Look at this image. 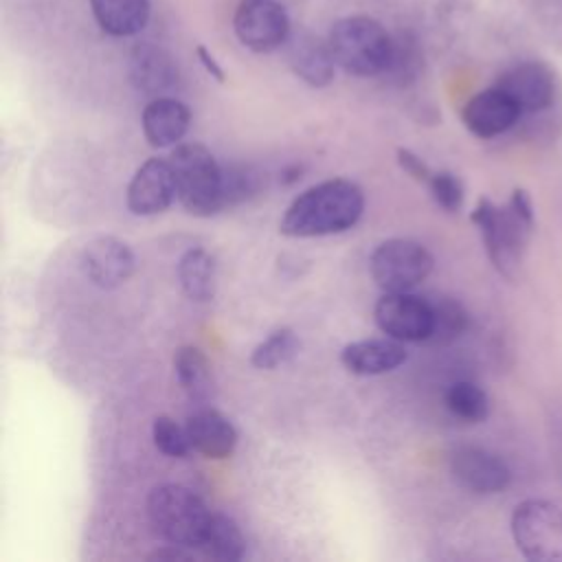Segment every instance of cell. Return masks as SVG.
<instances>
[{
    "instance_id": "ffe728a7",
    "label": "cell",
    "mask_w": 562,
    "mask_h": 562,
    "mask_svg": "<svg viewBox=\"0 0 562 562\" xmlns=\"http://www.w3.org/2000/svg\"><path fill=\"white\" fill-rule=\"evenodd\" d=\"M99 26L116 37L138 33L149 18L147 0H90Z\"/></svg>"
},
{
    "instance_id": "9a60e30c",
    "label": "cell",
    "mask_w": 562,
    "mask_h": 562,
    "mask_svg": "<svg viewBox=\"0 0 562 562\" xmlns=\"http://www.w3.org/2000/svg\"><path fill=\"white\" fill-rule=\"evenodd\" d=\"M288 64L296 77L314 88H323L334 79V57L329 44H323L307 31H294L285 40Z\"/></svg>"
},
{
    "instance_id": "4316f807",
    "label": "cell",
    "mask_w": 562,
    "mask_h": 562,
    "mask_svg": "<svg viewBox=\"0 0 562 562\" xmlns=\"http://www.w3.org/2000/svg\"><path fill=\"white\" fill-rule=\"evenodd\" d=\"M299 338L292 329L283 327V329H277L272 331L266 340H261L255 349H252V356H250V362L252 367L257 369H266V371H272L285 362H290L296 351H299Z\"/></svg>"
},
{
    "instance_id": "30bf717a",
    "label": "cell",
    "mask_w": 562,
    "mask_h": 562,
    "mask_svg": "<svg viewBox=\"0 0 562 562\" xmlns=\"http://www.w3.org/2000/svg\"><path fill=\"white\" fill-rule=\"evenodd\" d=\"M233 24L239 42L255 53H270L290 35L288 15L274 0H241Z\"/></svg>"
},
{
    "instance_id": "ba28073f",
    "label": "cell",
    "mask_w": 562,
    "mask_h": 562,
    "mask_svg": "<svg viewBox=\"0 0 562 562\" xmlns=\"http://www.w3.org/2000/svg\"><path fill=\"white\" fill-rule=\"evenodd\" d=\"M494 86L518 103L522 116L551 119V112L560 103L558 72L542 59H525L509 66L498 75Z\"/></svg>"
},
{
    "instance_id": "1f68e13d",
    "label": "cell",
    "mask_w": 562,
    "mask_h": 562,
    "mask_svg": "<svg viewBox=\"0 0 562 562\" xmlns=\"http://www.w3.org/2000/svg\"><path fill=\"white\" fill-rule=\"evenodd\" d=\"M195 53H198V59L202 61V66L206 68V72H209L213 79L224 81V70H222V66L215 61V57H213L204 46H198Z\"/></svg>"
},
{
    "instance_id": "d6986e66",
    "label": "cell",
    "mask_w": 562,
    "mask_h": 562,
    "mask_svg": "<svg viewBox=\"0 0 562 562\" xmlns=\"http://www.w3.org/2000/svg\"><path fill=\"white\" fill-rule=\"evenodd\" d=\"M143 134L151 147H169L180 143L189 130V108L171 97H156L143 110Z\"/></svg>"
},
{
    "instance_id": "d6a6232c",
    "label": "cell",
    "mask_w": 562,
    "mask_h": 562,
    "mask_svg": "<svg viewBox=\"0 0 562 562\" xmlns=\"http://www.w3.org/2000/svg\"><path fill=\"white\" fill-rule=\"evenodd\" d=\"M147 558H149V560H189L191 555L187 553V547L167 544L165 549H156V551L149 553Z\"/></svg>"
},
{
    "instance_id": "7a4b0ae2",
    "label": "cell",
    "mask_w": 562,
    "mask_h": 562,
    "mask_svg": "<svg viewBox=\"0 0 562 562\" xmlns=\"http://www.w3.org/2000/svg\"><path fill=\"white\" fill-rule=\"evenodd\" d=\"M364 209L360 187L345 178L323 180L299 193L285 209L279 231L288 237H321L351 228Z\"/></svg>"
},
{
    "instance_id": "484cf974",
    "label": "cell",
    "mask_w": 562,
    "mask_h": 562,
    "mask_svg": "<svg viewBox=\"0 0 562 562\" xmlns=\"http://www.w3.org/2000/svg\"><path fill=\"white\" fill-rule=\"evenodd\" d=\"M422 48H419V42L413 33L404 31V33H397L393 37V48H391V57H389V64L384 68V77L391 81V83H397V86H406L411 83L419 70H422Z\"/></svg>"
},
{
    "instance_id": "44dd1931",
    "label": "cell",
    "mask_w": 562,
    "mask_h": 562,
    "mask_svg": "<svg viewBox=\"0 0 562 562\" xmlns=\"http://www.w3.org/2000/svg\"><path fill=\"white\" fill-rule=\"evenodd\" d=\"M178 279L189 299H213L217 285V268L213 255L204 248H189L178 261Z\"/></svg>"
},
{
    "instance_id": "ac0fdd59",
    "label": "cell",
    "mask_w": 562,
    "mask_h": 562,
    "mask_svg": "<svg viewBox=\"0 0 562 562\" xmlns=\"http://www.w3.org/2000/svg\"><path fill=\"white\" fill-rule=\"evenodd\" d=\"M406 360V349L395 338H367L349 342L340 351V362L356 375H380L397 369Z\"/></svg>"
},
{
    "instance_id": "8fae6325",
    "label": "cell",
    "mask_w": 562,
    "mask_h": 562,
    "mask_svg": "<svg viewBox=\"0 0 562 562\" xmlns=\"http://www.w3.org/2000/svg\"><path fill=\"white\" fill-rule=\"evenodd\" d=\"M450 472L461 487L474 494H498L512 483V470L498 454L470 443L450 452Z\"/></svg>"
},
{
    "instance_id": "4dcf8cb0",
    "label": "cell",
    "mask_w": 562,
    "mask_h": 562,
    "mask_svg": "<svg viewBox=\"0 0 562 562\" xmlns=\"http://www.w3.org/2000/svg\"><path fill=\"white\" fill-rule=\"evenodd\" d=\"M397 165H400L413 180H417V182H422V184H428L430 178H432V173H435V171H430V167H428L417 154H413L411 149H404V147L397 149Z\"/></svg>"
},
{
    "instance_id": "7402d4cb",
    "label": "cell",
    "mask_w": 562,
    "mask_h": 562,
    "mask_svg": "<svg viewBox=\"0 0 562 562\" xmlns=\"http://www.w3.org/2000/svg\"><path fill=\"white\" fill-rule=\"evenodd\" d=\"M198 549L204 558L220 562H237L244 558L246 540L233 518L224 514H211Z\"/></svg>"
},
{
    "instance_id": "4fadbf2b",
    "label": "cell",
    "mask_w": 562,
    "mask_h": 562,
    "mask_svg": "<svg viewBox=\"0 0 562 562\" xmlns=\"http://www.w3.org/2000/svg\"><path fill=\"white\" fill-rule=\"evenodd\" d=\"M518 103L498 86L476 92L461 110L463 125L479 138H494L520 121Z\"/></svg>"
},
{
    "instance_id": "3957f363",
    "label": "cell",
    "mask_w": 562,
    "mask_h": 562,
    "mask_svg": "<svg viewBox=\"0 0 562 562\" xmlns=\"http://www.w3.org/2000/svg\"><path fill=\"white\" fill-rule=\"evenodd\" d=\"M327 44L334 61L342 70L358 77H373L384 72L393 48V37L382 29L380 22L367 15H351L331 26Z\"/></svg>"
},
{
    "instance_id": "cb8c5ba5",
    "label": "cell",
    "mask_w": 562,
    "mask_h": 562,
    "mask_svg": "<svg viewBox=\"0 0 562 562\" xmlns=\"http://www.w3.org/2000/svg\"><path fill=\"white\" fill-rule=\"evenodd\" d=\"M430 307H432V329L426 340L428 345H450L465 334L470 325V316L459 301L450 296H437L435 301H430Z\"/></svg>"
},
{
    "instance_id": "7c38bea8",
    "label": "cell",
    "mask_w": 562,
    "mask_h": 562,
    "mask_svg": "<svg viewBox=\"0 0 562 562\" xmlns=\"http://www.w3.org/2000/svg\"><path fill=\"white\" fill-rule=\"evenodd\" d=\"M173 198H178L176 178L171 162L165 158L145 160L127 184V209L134 215L162 213Z\"/></svg>"
},
{
    "instance_id": "5b68a950",
    "label": "cell",
    "mask_w": 562,
    "mask_h": 562,
    "mask_svg": "<svg viewBox=\"0 0 562 562\" xmlns=\"http://www.w3.org/2000/svg\"><path fill=\"white\" fill-rule=\"evenodd\" d=\"M147 514L162 540L187 549H198L211 518L202 498L176 483L160 485L149 494Z\"/></svg>"
},
{
    "instance_id": "603a6c76",
    "label": "cell",
    "mask_w": 562,
    "mask_h": 562,
    "mask_svg": "<svg viewBox=\"0 0 562 562\" xmlns=\"http://www.w3.org/2000/svg\"><path fill=\"white\" fill-rule=\"evenodd\" d=\"M173 369L180 389L191 402H206L213 395L211 367L198 347H180L173 356Z\"/></svg>"
},
{
    "instance_id": "f546056e",
    "label": "cell",
    "mask_w": 562,
    "mask_h": 562,
    "mask_svg": "<svg viewBox=\"0 0 562 562\" xmlns=\"http://www.w3.org/2000/svg\"><path fill=\"white\" fill-rule=\"evenodd\" d=\"M432 193V200L448 213H457L463 204V182L450 171H435L426 184Z\"/></svg>"
},
{
    "instance_id": "d4e9b609",
    "label": "cell",
    "mask_w": 562,
    "mask_h": 562,
    "mask_svg": "<svg viewBox=\"0 0 562 562\" xmlns=\"http://www.w3.org/2000/svg\"><path fill=\"white\" fill-rule=\"evenodd\" d=\"M443 402H446V408L454 417H459L468 424H481L490 415L487 393L479 384L468 382V380L452 382L443 395Z\"/></svg>"
},
{
    "instance_id": "e0dca14e",
    "label": "cell",
    "mask_w": 562,
    "mask_h": 562,
    "mask_svg": "<svg viewBox=\"0 0 562 562\" xmlns=\"http://www.w3.org/2000/svg\"><path fill=\"white\" fill-rule=\"evenodd\" d=\"M191 448L206 459H226L237 446L235 426L215 408H198L187 417Z\"/></svg>"
},
{
    "instance_id": "5bb4252c",
    "label": "cell",
    "mask_w": 562,
    "mask_h": 562,
    "mask_svg": "<svg viewBox=\"0 0 562 562\" xmlns=\"http://www.w3.org/2000/svg\"><path fill=\"white\" fill-rule=\"evenodd\" d=\"M136 259L130 246L116 237L101 235L86 244L81 252V268L86 277L103 290L119 288L134 272Z\"/></svg>"
},
{
    "instance_id": "9c48e42d",
    "label": "cell",
    "mask_w": 562,
    "mask_h": 562,
    "mask_svg": "<svg viewBox=\"0 0 562 562\" xmlns=\"http://www.w3.org/2000/svg\"><path fill=\"white\" fill-rule=\"evenodd\" d=\"M373 318L389 338L400 342H426L432 329L430 301L411 292H384Z\"/></svg>"
},
{
    "instance_id": "52a82bcc",
    "label": "cell",
    "mask_w": 562,
    "mask_h": 562,
    "mask_svg": "<svg viewBox=\"0 0 562 562\" xmlns=\"http://www.w3.org/2000/svg\"><path fill=\"white\" fill-rule=\"evenodd\" d=\"M432 255L413 239H386L369 261L375 285L384 292H408L432 272Z\"/></svg>"
},
{
    "instance_id": "6da1fadb",
    "label": "cell",
    "mask_w": 562,
    "mask_h": 562,
    "mask_svg": "<svg viewBox=\"0 0 562 562\" xmlns=\"http://www.w3.org/2000/svg\"><path fill=\"white\" fill-rule=\"evenodd\" d=\"M470 220L481 233L494 270L514 281L520 272L536 226V211L529 191L516 187L503 206L494 204L490 198H479Z\"/></svg>"
},
{
    "instance_id": "f1b7e54d",
    "label": "cell",
    "mask_w": 562,
    "mask_h": 562,
    "mask_svg": "<svg viewBox=\"0 0 562 562\" xmlns=\"http://www.w3.org/2000/svg\"><path fill=\"white\" fill-rule=\"evenodd\" d=\"M151 439L156 443V448L173 459H182L189 454L191 450V441L187 435V428L178 426L171 417L167 415H158L151 424Z\"/></svg>"
},
{
    "instance_id": "83f0119b",
    "label": "cell",
    "mask_w": 562,
    "mask_h": 562,
    "mask_svg": "<svg viewBox=\"0 0 562 562\" xmlns=\"http://www.w3.org/2000/svg\"><path fill=\"white\" fill-rule=\"evenodd\" d=\"M259 189V178L248 167L226 165L222 167V209L246 202Z\"/></svg>"
},
{
    "instance_id": "836d02e7",
    "label": "cell",
    "mask_w": 562,
    "mask_h": 562,
    "mask_svg": "<svg viewBox=\"0 0 562 562\" xmlns=\"http://www.w3.org/2000/svg\"><path fill=\"white\" fill-rule=\"evenodd\" d=\"M551 441H553V454H555V463L562 479V417H555L551 422Z\"/></svg>"
},
{
    "instance_id": "8992f818",
    "label": "cell",
    "mask_w": 562,
    "mask_h": 562,
    "mask_svg": "<svg viewBox=\"0 0 562 562\" xmlns=\"http://www.w3.org/2000/svg\"><path fill=\"white\" fill-rule=\"evenodd\" d=\"M516 549L531 562H562V507L547 498L520 501L509 520Z\"/></svg>"
},
{
    "instance_id": "277c9868",
    "label": "cell",
    "mask_w": 562,
    "mask_h": 562,
    "mask_svg": "<svg viewBox=\"0 0 562 562\" xmlns=\"http://www.w3.org/2000/svg\"><path fill=\"white\" fill-rule=\"evenodd\" d=\"M180 204L198 217L222 211V167L200 143H182L169 156Z\"/></svg>"
},
{
    "instance_id": "2e32d148",
    "label": "cell",
    "mask_w": 562,
    "mask_h": 562,
    "mask_svg": "<svg viewBox=\"0 0 562 562\" xmlns=\"http://www.w3.org/2000/svg\"><path fill=\"white\" fill-rule=\"evenodd\" d=\"M130 79L140 92L162 97L178 86L180 75L167 50L154 44H138L130 55Z\"/></svg>"
}]
</instances>
